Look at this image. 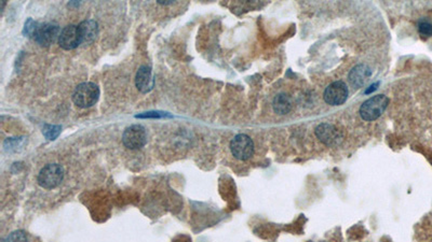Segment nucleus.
Listing matches in <instances>:
<instances>
[{
    "label": "nucleus",
    "mask_w": 432,
    "mask_h": 242,
    "mask_svg": "<svg viewBox=\"0 0 432 242\" xmlns=\"http://www.w3.org/2000/svg\"><path fill=\"white\" fill-rule=\"evenodd\" d=\"M99 97V88L92 82H85L79 84L74 90L73 102L79 108H90L94 106Z\"/></svg>",
    "instance_id": "obj_1"
},
{
    "label": "nucleus",
    "mask_w": 432,
    "mask_h": 242,
    "mask_svg": "<svg viewBox=\"0 0 432 242\" xmlns=\"http://www.w3.org/2000/svg\"><path fill=\"white\" fill-rule=\"evenodd\" d=\"M389 104V99L385 95L373 96L364 102L360 108V115L364 121H375L383 114Z\"/></svg>",
    "instance_id": "obj_2"
},
{
    "label": "nucleus",
    "mask_w": 432,
    "mask_h": 242,
    "mask_svg": "<svg viewBox=\"0 0 432 242\" xmlns=\"http://www.w3.org/2000/svg\"><path fill=\"white\" fill-rule=\"evenodd\" d=\"M64 179V169L59 164H48L38 174V184L46 189L59 186Z\"/></svg>",
    "instance_id": "obj_3"
},
{
    "label": "nucleus",
    "mask_w": 432,
    "mask_h": 242,
    "mask_svg": "<svg viewBox=\"0 0 432 242\" xmlns=\"http://www.w3.org/2000/svg\"><path fill=\"white\" fill-rule=\"evenodd\" d=\"M122 142L131 150L143 148L147 142L145 128L140 125H132V126L126 128L122 135Z\"/></svg>",
    "instance_id": "obj_4"
},
{
    "label": "nucleus",
    "mask_w": 432,
    "mask_h": 242,
    "mask_svg": "<svg viewBox=\"0 0 432 242\" xmlns=\"http://www.w3.org/2000/svg\"><path fill=\"white\" fill-rule=\"evenodd\" d=\"M230 150L232 155L238 158V160H248L254 151L253 141L250 137L244 135V133H240V135H237L231 140Z\"/></svg>",
    "instance_id": "obj_5"
},
{
    "label": "nucleus",
    "mask_w": 432,
    "mask_h": 242,
    "mask_svg": "<svg viewBox=\"0 0 432 242\" xmlns=\"http://www.w3.org/2000/svg\"><path fill=\"white\" fill-rule=\"evenodd\" d=\"M60 33V27L56 23H46L37 27L34 33V38L36 42L41 46H49L51 45L56 39L59 40Z\"/></svg>",
    "instance_id": "obj_6"
},
{
    "label": "nucleus",
    "mask_w": 432,
    "mask_h": 242,
    "mask_svg": "<svg viewBox=\"0 0 432 242\" xmlns=\"http://www.w3.org/2000/svg\"><path fill=\"white\" fill-rule=\"evenodd\" d=\"M349 95V90L347 85L343 81H336L331 84L324 90V100L331 106L343 105Z\"/></svg>",
    "instance_id": "obj_7"
},
{
    "label": "nucleus",
    "mask_w": 432,
    "mask_h": 242,
    "mask_svg": "<svg viewBox=\"0 0 432 242\" xmlns=\"http://www.w3.org/2000/svg\"><path fill=\"white\" fill-rule=\"evenodd\" d=\"M59 44L64 50H74L82 43V38L78 26L68 25L62 29L59 37Z\"/></svg>",
    "instance_id": "obj_8"
},
{
    "label": "nucleus",
    "mask_w": 432,
    "mask_h": 242,
    "mask_svg": "<svg viewBox=\"0 0 432 242\" xmlns=\"http://www.w3.org/2000/svg\"><path fill=\"white\" fill-rule=\"evenodd\" d=\"M315 135H317V137L323 143H326L330 147L338 144L340 140H342V135H340L339 130L335 126H333V125L328 123L320 124L319 126L315 128Z\"/></svg>",
    "instance_id": "obj_9"
},
{
    "label": "nucleus",
    "mask_w": 432,
    "mask_h": 242,
    "mask_svg": "<svg viewBox=\"0 0 432 242\" xmlns=\"http://www.w3.org/2000/svg\"><path fill=\"white\" fill-rule=\"evenodd\" d=\"M135 85L137 89L144 94L149 93V91L154 88L155 80L153 77V71L151 67L148 66L139 67L135 77Z\"/></svg>",
    "instance_id": "obj_10"
},
{
    "label": "nucleus",
    "mask_w": 432,
    "mask_h": 242,
    "mask_svg": "<svg viewBox=\"0 0 432 242\" xmlns=\"http://www.w3.org/2000/svg\"><path fill=\"white\" fill-rule=\"evenodd\" d=\"M372 71L368 66L358 65L352 68L349 73V81L354 87H361L365 84V82L371 77Z\"/></svg>",
    "instance_id": "obj_11"
},
{
    "label": "nucleus",
    "mask_w": 432,
    "mask_h": 242,
    "mask_svg": "<svg viewBox=\"0 0 432 242\" xmlns=\"http://www.w3.org/2000/svg\"><path fill=\"white\" fill-rule=\"evenodd\" d=\"M78 28L82 38V42L85 43H92L98 36V25L93 20L81 22Z\"/></svg>",
    "instance_id": "obj_12"
},
{
    "label": "nucleus",
    "mask_w": 432,
    "mask_h": 242,
    "mask_svg": "<svg viewBox=\"0 0 432 242\" xmlns=\"http://www.w3.org/2000/svg\"><path fill=\"white\" fill-rule=\"evenodd\" d=\"M272 107L276 113L283 115L290 112L291 108H292V103H291V99L286 94H279L273 99Z\"/></svg>",
    "instance_id": "obj_13"
},
{
    "label": "nucleus",
    "mask_w": 432,
    "mask_h": 242,
    "mask_svg": "<svg viewBox=\"0 0 432 242\" xmlns=\"http://www.w3.org/2000/svg\"><path fill=\"white\" fill-rule=\"evenodd\" d=\"M61 132V126H54V125H46L44 128V135L49 140H54Z\"/></svg>",
    "instance_id": "obj_14"
},
{
    "label": "nucleus",
    "mask_w": 432,
    "mask_h": 242,
    "mask_svg": "<svg viewBox=\"0 0 432 242\" xmlns=\"http://www.w3.org/2000/svg\"><path fill=\"white\" fill-rule=\"evenodd\" d=\"M4 242H27V236L23 230H15L11 232Z\"/></svg>",
    "instance_id": "obj_15"
},
{
    "label": "nucleus",
    "mask_w": 432,
    "mask_h": 242,
    "mask_svg": "<svg viewBox=\"0 0 432 242\" xmlns=\"http://www.w3.org/2000/svg\"><path fill=\"white\" fill-rule=\"evenodd\" d=\"M418 31L422 37L432 36V24L427 21H420L418 23Z\"/></svg>",
    "instance_id": "obj_16"
}]
</instances>
